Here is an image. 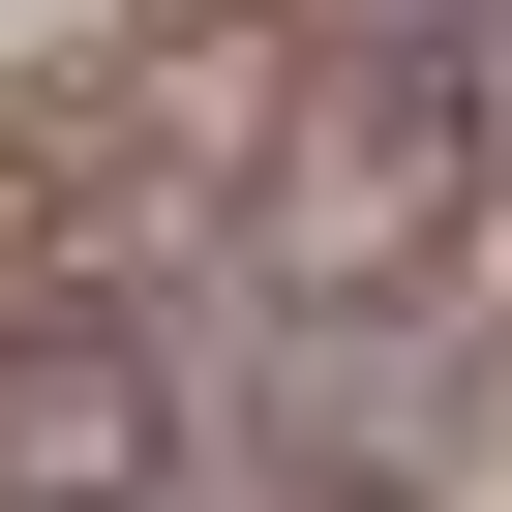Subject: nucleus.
I'll use <instances>...</instances> for the list:
<instances>
[{
  "label": "nucleus",
  "instance_id": "obj_1",
  "mask_svg": "<svg viewBox=\"0 0 512 512\" xmlns=\"http://www.w3.org/2000/svg\"><path fill=\"white\" fill-rule=\"evenodd\" d=\"M241 302L302 332H512V0H362L272 211H241Z\"/></svg>",
  "mask_w": 512,
  "mask_h": 512
},
{
  "label": "nucleus",
  "instance_id": "obj_2",
  "mask_svg": "<svg viewBox=\"0 0 512 512\" xmlns=\"http://www.w3.org/2000/svg\"><path fill=\"white\" fill-rule=\"evenodd\" d=\"M211 332L181 302H0V512H181Z\"/></svg>",
  "mask_w": 512,
  "mask_h": 512
}]
</instances>
